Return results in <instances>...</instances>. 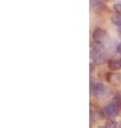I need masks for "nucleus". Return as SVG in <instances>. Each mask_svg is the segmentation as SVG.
<instances>
[{
	"label": "nucleus",
	"mask_w": 121,
	"mask_h": 128,
	"mask_svg": "<svg viewBox=\"0 0 121 128\" xmlns=\"http://www.w3.org/2000/svg\"><path fill=\"white\" fill-rule=\"evenodd\" d=\"M106 51L104 44L92 42L90 45V57L96 64H103L106 61Z\"/></svg>",
	"instance_id": "f257e3e1"
},
{
	"label": "nucleus",
	"mask_w": 121,
	"mask_h": 128,
	"mask_svg": "<svg viewBox=\"0 0 121 128\" xmlns=\"http://www.w3.org/2000/svg\"><path fill=\"white\" fill-rule=\"evenodd\" d=\"M120 110H121V102L117 97H114L111 102H108L103 107L101 113H102L104 118H107L108 120H113L119 114Z\"/></svg>",
	"instance_id": "f03ea898"
},
{
	"label": "nucleus",
	"mask_w": 121,
	"mask_h": 128,
	"mask_svg": "<svg viewBox=\"0 0 121 128\" xmlns=\"http://www.w3.org/2000/svg\"><path fill=\"white\" fill-rule=\"evenodd\" d=\"M90 89H91V93L98 98H103L108 94V88L105 84H103L102 82H97L94 86L91 84Z\"/></svg>",
	"instance_id": "7ed1b4c3"
},
{
	"label": "nucleus",
	"mask_w": 121,
	"mask_h": 128,
	"mask_svg": "<svg viewBox=\"0 0 121 128\" xmlns=\"http://www.w3.org/2000/svg\"><path fill=\"white\" fill-rule=\"evenodd\" d=\"M92 38H94V42L104 44L108 41V34L106 30L102 29V28H96L92 32Z\"/></svg>",
	"instance_id": "20e7f679"
},
{
	"label": "nucleus",
	"mask_w": 121,
	"mask_h": 128,
	"mask_svg": "<svg viewBox=\"0 0 121 128\" xmlns=\"http://www.w3.org/2000/svg\"><path fill=\"white\" fill-rule=\"evenodd\" d=\"M108 67L112 70H121V57L116 56L113 57L110 61H108Z\"/></svg>",
	"instance_id": "39448f33"
},
{
	"label": "nucleus",
	"mask_w": 121,
	"mask_h": 128,
	"mask_svg": "<svg viewBox=\"0 0 121 128\" xmlns=\"http://www.w3.org/2000/svg\"><path fill=\"white\" fill-rule=\"evenodd\" d=\"M107 81L112 84H119L120 82V75L117 73H108L107 74Z\"/></svg>",
	"instance_id": "423d86ee"
},
{
	"label": "nucleus",
	"mask_w": 121,
	"mask_h": 128,
	"mask_svg": "<svg viewBox=\"0 0 121 128\" xmlns=\"http://www.w3.org/2000/svg\"><path fill=\"white\" fill-rule=\"evenodd\" d=\"M91 6L97 13H101L104 9H105V3L103 1H90Z\"/></svg>",
	"instance_id": "0eeeda50"
},
{
	"label": "nucleus",
	"mask_w": 121,
	"mask_h": 128,
	"mask_svg": "<svg viewBox=\"0 0 121 128\" xmlns=\"http://www.w3.org/2000/svg\"><path fill=\"white\" fill-rule=\"evenodd\" d=\"M105 127L106 128H121V124H119L115 120H107Z\"/></svg>",
	"instance_id": "6e6552de"
},
{
	"label": "nucleus",
	"mask_w": 121,
	"mask_h": 128,
	"mask_svg": "<svg viewBox=\"0 0 121 128\" xmlns=\"http://www.w3.org/2000/svg\"><path fill=\"white\" fill-rule=\"evenodd\" d=\"M112 22L117 27H121V16L116 14L112 17Z\"/></svg>",
	"instance_id": "1a4fd4ad"
},
{
	"label": "nucleus",
	"mask_w": 121,
	"mask_h": 128,
	"mask_svg": "<svg viewBox=\"0 0 121 128\" xmlns=\"http://www.w3.org/2000/svg\"><path fill=\"white\" fill-rule=\"evenodd\" d=\"M114 10L118 15L121 16V2H117L114 4Z\"/></svg>",
	"instance_id": "9d476101"
},
{
	"label": "nucleus",
	"mask_w": 121,
	"mask_h": 128,
	"mask_svg": "<svg viewBox=\"0 0 121 128\" xmlns=\"http://www.w3.org/2000/svg\"><path fill=\"white\" fill-rule=\"evenodd\" d=\"M117 51H118V52L121 54V42L118 44V46H117Z\"/></svg>",
	"instance_id": "9b49d317"
},
{
	"label": "nucleus",
	"mask_w": 121,
	"mask_h": 128,
	"mask_svg": "<svg viewBox=\"0 0 121 128\" xmlns=\"http://www.w3.org/2000/svg\"><path fill=\"white\" fill-rule=\"evenodd\" d=\"M116 97L118 98V99H119V102H121V91H120V92H118V94H117V96H116Z\"/></svg>",
	"instance_id": "f8f14e48"
},
{
	"label": "nucleus",
	"mask_w": 121,
	"mask_h": 128,
	"mask_svg": "<svg viewBox=\"0 0 121 128\" xmlns=\"http://www.w3.org/2000/svg\"><path fill=\"white\" fill-rule=\"evenodd\" d=\"M95 68H94V66H92V63L90 64V73H92V70H94Z\"/></svg>",
	"instance_id": "ddd939ff"
},
{
	"label": "nucleus",
	"mask_w": 121,
	"mask_h": 128,
	"mask_svg": "<svg viewBox=\"0 0 121 128\" xmlns=\"http://www.w3.org/2000/svg\"><path fill=\"white\" fill-rule=\"evenodd\" d=\"M118 33L121 35V27H118Z\"/></svg>",
	"instance_id": "4468645a"
},
{
	"label": "nucleus",
	"mask_w": 121,
	"mask_h": 128,
	"mask_svg": "<svg viewBox=\"0 0 121 128\" xmlns=\"http://www.w3.org/2000/svg\"><path fill=\"white\" fill-rule=\"evenodd\" d=\"M98 128H106L105 126H100V127H98Z\"/></svg>",
	"instance_id": "2eb2a0df"
}]
</instances>
